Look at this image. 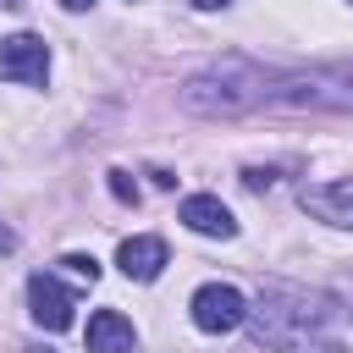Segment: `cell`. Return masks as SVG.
<instances>
[{
    "instance_id": "5b68a950",
    "label": "cell",
    "mask_w": 353,
    "mask_h": 353,
    "mask_svg": "<svg viewBox=\"0 0 353 353\" xmlns=\"http://www.w3.org/2000/svg\"><path fill=\"white\" fill-rule=\"evenodd\" d=\"M182 226L199 232V237H237V221H232V210H226L215 193H193V199H182Z\"/></svg>"
},
{
    "instance_id": "8992f818",
    "label": "cell",
    "mask_w": 353,
    "mask_h": 353,
    "mask_svg": "<svg viewBox=\"0 0 353 353\" xmlns=\"http://www.w3.org/2000/svg\"><path fill=\"white\" fill-rule=\"evenodd\" d=\"M298 199H303V210H309L314 221L353 226V176H347V182H325V188H303Z\"/></svg>"
},
{
    "instance_id": "30bf717a",
    "label": "cell",
    "mask_w": 353,
    "mask_h": 353,
    "mask_svg": "<svg viewBox=\"0 0 353 353\" xmlns=\"http://www.w3.org/2000/svg\"><path fill=\"white\" fill-rule=\"evenodd\" d=\"M110 193H116L121 204H138V182H132L127 171H110Z\"/></svg>"
},
{
    "instance_id": "4fadbf2b",
    "label": "cell",
    "mask_w": 353,
    "mask_h": 353,
    "mask_svg": "<svg viewBox=\"0 0 353 353\" xmlns=\"http://www.w3.org/2000/svg\"><path fill=\"white\" fill-rule=\"evenodd\" d=\"M199 11H221V6H232V0H193Z\"/></svg>"
},
{
    "instance_id": "52a82bcc",
    "label": "cell",
    "mask_w": 353,
    "mask_h": 353,
    "mask_svg": "<svg viewBox=\"0 0 353 353\" xmlns=\"http://www.w3.org/2000/svg\"><path fill=\"white\" fill-rule=\"evenodd\" d=\"M116 265H121L127 281H154V276L165 270V243H160V237H127V243L116 248Z\"/></svg>"
},
{
    "instance_id": "ba28073f",
    "label": "cell",
    "mask_w": 353,
    "mask_h": 353,
    "mask_svg": "<svg viewBox=\"0 0 353 353\" xmlns=\"http://www.w3.org/2000/svg\"><path fill=\"white\" fill-rule=\"evenodd\" d=\"M88 353H132V320L121 309H99L88 320Z\"/></svg>"
},
{
    "instance_id": "8fae6325",
    "label": "cell",
    "mask_w": 353,
    "mask_h": 353,
    "mask_svg": "<svg viewBox=\"0 0 353 353\" xmlns=\"http://www.w3.org/2000/svg\"><path fill=\"white\" fill-rule=\"evenodd\" d=\"M270 182H276V171H270V165H248V171H243V188H254V193H259V188H270Z\"/></svg>"
},
{
    "instance_id": "7a4b0ae2",
    "label": "cell",
    "mask_w": 353,
    "mask_h": 353,
    "mask_svg": "<svg viewBox=\"0 0 353 353\" xmlns=\"http://www.w3.org/2000/svg\"><path fill=\"white\" fill-rule=\"evenodd\" d=\"M193 325L199 331H210V336H221V331H237L243 320H248V303H243V292L237 287H226V281H204L199 292H193Z\"/></svg>"
},
{
    "instance_id": "9c48e42d",
    "label": "cell",
    "mask_w": 353,
    "mask_h": 353,
    "mask_svg": "<svg viewBox=\"0 0 353 353\" xmlns=\"http://www.w3.org/2000/svg\"><path fill=\"white\" fill-rule=\"evenodd\" d=\"M61 265H66L77 281H99V265H94V254H66Z\"/></svg>"
},
{
    "instance_id": "2e32d148",
    "label": "cell",
    "mask_w": 353,
    "mask_h": 353,
    "mask_svg": "<svg viewBox=\"0 0 353 353\" xmlns=\"http://www.w3.org/2000/svg\"><path fill=\"white\" fill-rule=\"evenodd\" d=\"M28 353H50V347H28Z\"/></svg>"
},
{
    "instance_id": "5bb4252c",
    "label": "cell",
    "mask_w": 353,
    "mask_h": 353,
    "mask_svg": "<svg viewBox=\"0 0 353 353\" xmlns=\"http://www.w3.org/2000/svg\"><path fill=\"white\" fill-rule=\"evenodd\" d=\"M61 6H66V11H88L94 0H61Z\"/></svg>"
},
{
    "instance_id": "6da1fadb",
    "label": "cell",
    "mask_w": 353,
    "mask_h": 353,
    "mask_svg": "<svg viewBox=\"0 0 353 353\" xmlns=\"http://www.w3.org/2000/svg\"><path fill=\"white\" fill-rule=\"evenodd\" d=\"M182 105L199 116H243V110H353V66L281 72L254 61H221L182 88Z\"/></svg>"
},
{
    "instance_id": "7c38bea8",
    "label": "cell",
    "mask_w": 353,
    "mask_h": 353,
    "mask_svg": "<svg viewBox=\"0 0 353 353\" xmlns=\"http://www.w3.org/2000/svg\"><path fill=\"white\" fill-rule=\"evenodd\" d=\"M11 248H17V232H11L6 221H0V254H11Z\"/></svg>"
},
{
    "instance_id": "9a60e30c",
    "label": "cell",
    "mask_w": 353,
    "mask_h": 353,
    "mask_svg": "<svg viewBox=\"0 0 353 353\" xmlns=\"http://www.w3.org/2000/svg\"><path fill=\"white\" fill-rule=\"evenodd\" d=\"M0 6H22V0H0Z\"/></svg>"
},
{
    "instance_id": "277c9868",
    "label": "cell",
    "mask_w": 353,
    "mask_h": 353,
    "mask_svg": "<svg viewBox=\"0 0 353 353\" xmlns=\"http://www.w3.org/2000/svg\"><path fill=\"white\" fill-rule=\"evenodd\" d=\"M28 309L44 331H66L72 325V292L55 276H28Z\"/></svg>"
},
{
    "instance_id": "3957f363",
    "label": "cell",
    "mask_w": 353,
    "mask_h": 353,
    "mask_svg": "<svg viewBox=\"0 0 353 353\" xmlns=\"http://www.w3.org/2000/svg\"><path fill=\"white\" fill-rule=\"evenodd\" d=\"M44 72H50V50L39 33L0 39V83H44Z\"/></svg>"
}]
</instances>
